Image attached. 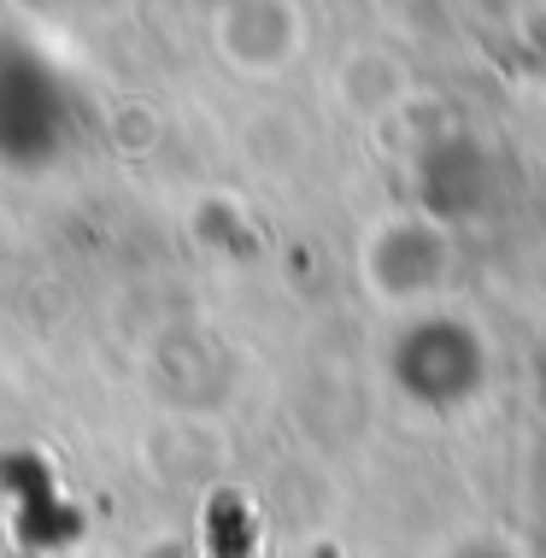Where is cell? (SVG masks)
<instances>
[{
    "label": "cell",
    "instance_id": "cell-1",
    "mask_svg": "<svg viewBox=\"0 0 546 558\" xmlns=\"http://www.w3.org/2000/svg\"><path fill=\"white\" fill-rule=\"evenodd\" d=\"M541 395H546V347H541Z\"/></svg>",
    "mask_w": 546,
    "mask_h": 558
}]
</instances>
